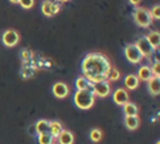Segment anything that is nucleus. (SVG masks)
Returning <instances> with one entry per match:
<instances>
[{"instance_id":"obj_1","label":"nucleus","mask_w":160,"mask_h":144,"mask_svg":"<svg viewBox=\"0 0 160 144\" xmlns=\"http://www.w3.org/2000/svg\"><path fill=\"white\" fill-rule=\"evenodd\" d=\"M112 69L110 58L101 51H92L85 55L81 61L82 76L86 78L91 84L108 81L109 74Z\"/></svg>"},{"instance_id":"obj_2","label":"nucleus","mask_w":160,"mask_h":144,"mask_svg":"<svg viewBox=\"0 0 160 144\" xmlns=\"http://www.w3.org/2000/svg\"><path fill=\"white\" fill-rule=\"evenodd\" d=\"M74 103L81 110L90 109L95 103V95L91 88L85 89V90H76L74 94Z\"/></svg>"},{"instance_id":"obj_3","label":"nucleus","mask_w":160,"mask_h":144,"mask_svg":"<svg viewBox=\"0 0 160 144\" xmlns=\"http://www.w3.org/2000/svg\"><path fill=\"white\" fill-rule=\"evenodd\" d=\"M132 18L135 23L141 28H148L152 23V18L150 15V11L146 8H135L132 13Z\"/></svg>"},{"instance_id":"obj_4","label":"nucleus","mask_w":160,"mask_h":144,"mask_svg":"<svg viewBox=\"0 0 160 144\" xmlns=\"http://www.w3.org/2000/svg\"><path fill=\"white\" fill-rule=\"evenodd\" d=\"M124 55L131 64H139L144 59L139 49L135 46V44H128L124 49Z\"/></svg>"},{"instance_id":"obj_5","label":"nucleus","mask_w":160,"mask_h":144,"mask_svg":"<svg viewBox=\"0 0 160 144\" xmlns=\"http://www.w3.org/2000/svg\"><path fill=\"white\" fill-rule=\"evenodd\" d=\"M135 46L139 49V51L141 53L142 58H148L150 59L152 56V53H154V49L151 48V45L149 44V41L146 40L145 36H140L136 41H135Z\"/></svg>"},{"instance_id":"obj_6","label":"nucleus","mask_w":160,"mask_h":144,"mask_svg":"<svg viewBox=\"0 0 160 144\" xmlns=\"http://www.w3.org/2000/svg\"><path fill=\"white\" fill-rule=\"evenodd\" d=\"M1 40H2V43H4L5 46L11 48V46H15V45L19 43V40H20V35H19V33H18L16 30H14V29H9V30H5V31L2 33Z\"/></svg>"},{"instance_id":"obj_7","label":"nucleus","mask_w":160,"mask_h":144,"mask_svg":"<svg viewBox=\"0 0 160 144\" xmlns=\"http://www.w3.org/2000/svg\"><path fill=\"white\" fill-rule=\"evenodd\" d=\"M91 90H92V93H94L95 96L106 98L110 94V91H111L110 83L109 81H100V83L91 84Z\"/></svg>"},{"instance_id":"obj_8","label":"nucleus","mask_w":160,"mask_h":144,"mask_svg":"<svg viewBox=\"0 0 160 144\" xmlns=\"http://www.w3.org/2000/svg\"><path fill=\"white\" fill-rule=\"evenodd\" d=\"M61 4L60 1H44L41 4V11L45 16H54L60 11Z\"/></svg>"},{"instance_id":"obj_9","label":"nucleus","mask_w":160,"mask_h":144,"mask_svg":"<svg viewBox=\"0 0 160 144\" xmlns=\"http://www.w3.org/2000/svg\"><path fill=\"white\" fill-rule=\"evenodd\" d=\"M69 86L64 81H56L54 85H52V94L59 98V99H64L69 95Z\"/></svg>"},{"instance_id":"obj_10","label":"nucleus","mask_w":160,"mask_h":144,"mask_svg":"<svg viewBox=\"0 0 160 144\" xmlns=\"http://www.w3.org/2000/svg\"><path fill=\"white\" fill-rule=\"evenodd\" d=\"M112 100H114L115 104L122 106L124 104H126L128 101H130L129 100V93H128V90L124 89V88H118L112 93Z\"/></svg>"},{"instance_id":"obj_11","label":"nucleus","mask_w":160,"mask_h":144,"mask_svg":"<svg viewBox=\"0 0 160 144\" xmlns=\"http://www.w3.org/2000/svg\"><path fill=\"white\" fill-rule=\"evenodd\" d=\"M148 89L149 93L154 96L159 95L160 93V78L159 76H152L150 80H148Z\"/></svg>"},{"instance_id":"obj_12","label":"nucleus","mask_w":160,"mask_h":144,"mask_svg":"<svg viewBox=\"0 0 160 144\" xmlns=\"http://www.w3.org/2000/svg\"><path fill=\"white\" fill-rule=\"evenodd\" d=\"M139 83H140V80H139V78L135 74H128L125 76V79H124V85H125V88L128 90L136 89L139 86Z\"/></svg>"},{"instance_id":"obj_13","label":"nucleus","mask_w":160,"mask_h":144,"mask_svg":"<svg viewBox=\"0 0 160 144\" xmlns=\"http://www.w3.org/2000/svg\"><path fill=\"white\" fill-rule=\"evenodd\" d=\"M62 124L59 121V120H51L50 123H49V134L54 138V139H56L59 135H60V133L62 131Z\"/></svg>"},{"instance_id":"obj_14","label":"nucleus","mask_w":160,"mask_h":144,"mask_svg":"<svg viewBox=\"0 0 160 144\" xmlns=\"http://www.w3.org/2000/svg\"><path fill=\"white\" fill-rule=\"evenodd\" d=\"M59 144H74V134L70 131V130H66V129H62V131L60 133V135L56 138Z\"/></svg>"},{"instance_id":"obj_15","label":"nucleus","mask_w":160,"mask_h":144,"mask_svg":"<svg viewBox=\"0 0 160 144\" xmlns=\"http://www.w3.org/2000/svg\"><path fill=\"white\" fill-rule=\"evenodd\" d=\"M145 38H146V40L149 41V44L151 45V48H152L154 50H158V48H159V45H160V34H159V31L152 30V31H150Z\"/></svg>"},{"instance_id":"obj_16","label":"nucleus","mask_w":160,"mask_h":144,"mask_svg":"<svg viewBox=\"0 0 160 144\" xmlns=\"http://www.w3.org/2000/svg\"><path fill=\"white\" fill-rule=\"evenodd\" d=\"M122 110H124L125 116H138L139 115V108L132 101H128L126 104H124Z\"/></svg>"},{"instance_id":"obj_17","label":"nucleus","mask_w":160,"mask_h":144,"mask_svg":"<svg viewBox=\"0 0 160 144\" xmlns=\"http://www.w3.org/2000/svg\"><path fill=\"white\" fill-rule=\"evenodd\" d=\"M136 76L139 78V80H145V81H148V80H150L154 75H152L151 68H150L149 65H142V66L139 68Z\"/></svg>"},{"instance_id":"obj_18","label":"nucleus","mask_w":160,"mask_h":144,"mask_svg":"<svg viewBox=\"0 0 160 144\" xmlns=\"http://www.w3.org/2000/svg\"><path fill=\"white\" fill-rule=\"evenodd\" d=\"M49 120H46V119H40V120H38L36 123H35V133L38 134V135H40V134H48L49 133Z\"/></svg>"},{"instance_id":"obj_19","label":"nucleus","mask_w":160,"mask_h":144,"mask_svg":"<svg viewBox=\"0 0 160 144\" xmlns=\"http://www.w3.org/2000/svg\"><path fill=\"white\" fill-rule=\"evenodd\" d=\"M124 124L129 130H136L140 125V118H139V115L138 116H125Z\"/></svg>"},{"instance_id":"obj_20","label":"nucleus","mask_w":160,"mask_h":144,"mask_svg":"<svg viewBox=\"0 0 160 144\" xmlns=\"http://www.w3.org/2000/svg\"><path fill=\"white\" fill-rule=\"evenodd\" d=\"M75 86H76V90H85V89L91 88V83L86 78H84L82 75H80L75 80Z\"/></svg>"},{"instance_id":"obj_21","label":"nucleus","mask_w":160,"mask_h":144,"mask_svg":"<svg viewBox=\"0 0 160 144\" xmlns=\"http://www.w3.org/2000/svg\"><path fill=\"white\" fill-rule=\"evenodd\" d=\"M38 141H39V144H55V139L49 133L38 135Z\"/></svg>"},{"instance_id":"obj_22","label":"nucleus","mask_w":160,"mask_h":144,"mask_svg":"<svg viewBox=\"0 0 160 144\" xmlns=\"http://www.w3.org/2000/svg\"><path fill=\"white\" fill-rule=\"evenodd\" d=\"M90 139L96 143V141H100L102 139V130L99 129V128H94L90 130Z\"/></svg>"},{"instance_id":"obj_23","label":"nucleus","mask_w":160,"mask_h":144,"mask_svg":"<svg viewBox=\"0 0 160 144\" xmlns=\"http://www.w3.org/2000/svg\"><path fill=\"white\" fill-rule=\"evenodd\" d=\"M119 79H120V71H119L116 68H114V66H112V69H111V71H110V74H109L108 81L110 83V81H115V80H119Z\"/></svg>"},{"instance_id":"obj_24","label":"nucleus","mask_w":160,"mask_h":144,"mask_svg":"<svg viewBox=\"0 0 160 144\" xmlns=\"http://www.w3.org/2000/svg\"><path fill=\"white\" fill-rule=\"evenodd\" d=\"M150 11V15H151V18L152 19H160V5L159 4H156V5H154L152 8H151V10H149Z\"/></svg>"},{"instance_id":"obj_25","label":"nucleus","mask_w":160,"mask_h":144,"mask_svg":"<svg viewBox=\"0 0 160 144\" xmlns=\"http://www.w3.org/2000/svg\"><path fill=\"white\" fill-rule=\"evenodd\" d=\"M19 4H20V6L24 8V9H30V8H32V6L35 5V1H34V0H20Z\"/></svg>"},{"instance_id":"obj_26","label":"nucleus","mask_w":160,"mask_h":144,"mask_svg":"<svg viewBox=\"0 0 160 144\" xmlns=\"http://www.w3.org/2000/svg\"><path fill=\"white\" fill-rule=\"evenodd\" d=\"M150 68H151L152 75H154V76H159V78H160V63H159L158 60H155L154 65H152V66H150Z\"/></svg>"},{"instance_id":"obj_27","label":"nucleus","mask_w":160,"mask_h":144,"mask_svg":"<svg viewBox=\"0 0 160 144\" xmlns=\"http://www.w3.org/2000/svg\"><path fill=\"white\" fill-rule=\"evenodd\" d=\"M29 131H31V133H35V126L32 125L31 128H29Z\"/></svg>"},{"instance_id":"obj_28","label":"nucleus","mask_w":160,"mask_h":144,"mask_svg":"<svg viewBox=\"0 0 160 144\" xmlns=\"http://www.w3.org/2000/svg\"><path fill=\"white\" fill-rule=\"evenodd\" d=\"M130 3H131L132 5H138V4H139V1H135V0H130Z\"/></svg>"},{"instance_id":"obj_29","label":"nucleus","mask_w":160,"mask_h":144,"mask_svg":"<svg viewBox=\"0 0 160 144\" xmlns=\"http://www.w3.org/2000/svg\"><path fill=\"white\" fill-rule=\"evenodd\" d=\"M155 144H160V141H156V143H155Z\"/></svg>"}]
</instances>
